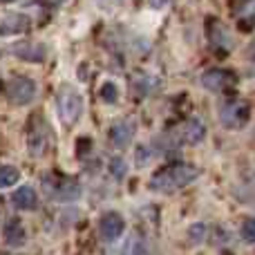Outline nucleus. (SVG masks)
Returning <instances> with one entry per match:
<instances>
[{"label":"nucleus","instance_id":"obj_1","mask_svg":"<svg viewBox=\"0 0 255 255\" xmlns=\"http://www.w3.org/2000/svg\"><path fill=\"white\" fill-rule=\"evenodd\" d=\"M197 179V168L188 163H172V166L159 170L150 179V188L157 193H175V190L188 186L190 181Z\"/></svg>","mask_w":255,"mask_h":255},{"label":"nucleus","instance_id":"obj_2","mask_svg":"<svg viewBox=\"0 0 255 255\" xmlns=\"http://www.w3.org/2000/svg\"><path fill=\"white\" fill-rule=\"evenodd\" d=\"M56 108H58V117H61L63 124L74 126L81 119V115H83V97L72 85H63L58 90Z\"/></svg>","mask_w":255,"mask_h":255},{"label":"nucleus","instance_id":"obj_3","mask_svg":"<svg viewBox=\"0 0 255 255\" xmlns=\"http://www.w3.org/2000/svg\"><path fill=\"white\" fill-rule=\"evenodd\" d=\"M249 115H251V108H249L247 101H229L222 106L220 121L229 130H238L249 121Z\"/></svg>","mask_w":255,"mask_h":255},{"label":"nucleus","instance_id":"obj_4","mask_svg":"<svg viewBox=\"0 0 255 255\" xmlns=\"http://www.w3.org/2000/svg\"><path fill=\"white\" fill-rule=\"evenodd\" d=\"M7 92H9V99L16 106H27L36 97V83L31 79H27V76H16V79L9 81Z\"/></svg>","mask_w":255,"mask_h":255},{"label":"nucleus","instance_id":"obj_5","mask_svg":"<svg viewBox=\"0 0 255 255\" xmlns=\"http://www.w3.org/2000/svg\"><path fill=\"white\" fill-rule=\"evenodd\" d=\"M124 229H126V222L119 213H106V215L99 220V233H101V238L106 240V242L119 240Z\"/></svg>","mask_w":255,"mask_h":255},{"label":"nucleus","instance_id":"obj_6","mask_svg":"<svg viewBox=\"0 0 255 255\" xmlns=\"http://www.w3.org/2000/svg\"><path fill=\"white\" fill-rule=\"evenodd\" d=\"M132 136H134V124L132 121H117L110 128V143L117 150H126L132 143Z\"/></svg>","mask_w":255,"mask_h":255},{"label":"nucleus","instance_id":"obj_7","mask_svg":"<svg viewBox=\"0 0 255 255\" xmlns=\"http://www.w3.org/2000/svg\"><path fill=\"white\" fill-rule=\"evenodd\" d=\"M233 83H235V76L226 70H208L202 76V85L206 90H211V92H222V90H226Z\"/></svg>","mask_w":255,"mask_h":255},{"label":"nucleus","instance_id":"obj_8","mask_svg":"<svg viewBox=\"0 0 255 255\" xmlns=\"http://www.w3.org/2000/svg\"><path fill=\"white\" fill-rule=\"evenodd\" d=\"M29 27H31L29 16H25V13H7L0 20V36H16L27 31Z\"/></svg>","mask_w":255,"mask_h":255},{"label":"nucleus","instance_id":"obj_9","mask_svg":"<svg viewBox=\"0 0 255 255\" xmlns=\"http://www.w3.org/2000/svg\"><path fill=\"white\" fill-rule=\"evenodd\" d=\"M52 197L58 202H74L81 197V186L74 179H58L56 184H49Z\"/></svg>","mask_w":255,"mask_h":255},{"label":"nucleus","instance_id":"obj_10","mask_svg":"<svg viewBox=\"0 0 255 255\" xmlns=\"http://www.w3.org/2000/svg\"><path fill=\"white\" fill-rule=\"evenodd\" d=\"M27 148H29V152L34 154V157H43V152L49 148V130L43 126H36L34 130H31V136L27 139Z\"/></svg>","mask_w":255,"mask_h":255},{"label":"nucleus","instance_id":"obj_11","mask_svg":"<svg viewBox=\"0 0 255 255\" xmlns=\"http://www.w3.org/2000/svg\"><path fill=\"white\" fill-rule=\"evenodd\" d=\"M11 52L22 61H31V63H40L47 56V49L43 45H34V43H18L11 47Z\"/></svg>","mask_w":255,"mask_h":255},{"label":"nucleus","instance_id":"obj_12","mask_svg":"<svg viewBox=\"0 0 255 255\" xmlns=\"http://www.w3.org/2000/svg\"><path fill=\"white\" fill-rule=\"evenodd\" d=\"M11 204L16 208H20V211H34V208L38 206V195H36L34 188H29V186H22V188L13 190Z\"/></svg>","mask_w":255,"mask_h":255},{"label":"nucleus","instance_id":"obj_13","mask_svg":"<svg viewBox=\"0 0 255 255\" xmlns=\"http://www.w3.org/2000/svg\"><path fill=\"white\" fill-rule=\"evenodd\" d=\"M204 134H206V128H204V124L199 119H190L184 126V139L188 143H199L204 139Z\"/></svg>","mask_w":255,"mask_h":255},{"label":"nucleus","instance_id":"obj_14","mask_svg":"<svg viewBox=\"0 0 255 255\" xmlns=\"http://www.w3.org/2000/svg\"><path fill=\"white\" fill-rule=\"evenodd\" d=\"M4 240H7L11 247H20L25 242V231H22L20 222L18 220H9L7 222V229H4Z\"/></svg>","mask_w":255,"mask_h":255},{"label":"nucleus","instance_id":"obj_15","mask_svg":"<svg viewBox=\"0 0 255 255\" xmlns=\"http://www.w3.org/2000/svg\"><path fill=\"white\" fill-rule=\"evenodd\" d=\"M240 27H242L244 31L253 29L255 27V0H249L247 4H244V9L240 11Z\"/></svg>","mask_w":255,"mask_h":255},{"label":"nucleus","instance_id":"obj_16","mask_svg":"<svg viewBox=\"0 0 255 255\" xmlns=\"http://www.w3.org/2000/svg\"><path fill=\"white\" fill-rule=\"evenodd\" d=\"M18 179H20V172L13 166H7V163L0 166V188H9V186H13Z\"/></svg>","mask_w":255,"mask_h":255},{"label":"nucleus","instance_id":"obj_17","mask_svg":"<svg viewBox=\"0 0 255 255\" xmlns=\"http://www.w3.org/2000/svg\"><path fill=\"white\" fill-rule=\"evenodd\" d=\"M99 97H101V101H106V103H115L117 99H119V90H117V85L115 83H103L101 85V90H99Z\"/></svg>","mask_w":255,"mask_h":255},{"label":"nucleus","instance_id":"obj_18","mask_svg":"<svg viewBox=\"0 0 255 255\" xmlns=\"http://www.w3.org/2000/svg\"><path fill=\"white\" fill-rule=\"evenodd\" d=\"M242 238H244V242L255 244V217H249V220H244V224H242Z\"/></svg>","mask_w":255,"mask_h":255},{"label":"nucleus","instance_id":"obj_19","mask_svg":"<svg viewBox=\"0 0 255 255\" xmlns=\"http://www.w3.org/2000/svg\"><path fill=\"white\" fill-rule=\"evenodd\" d=\"M112 175H115L117 179H124V175H126V161L124 159L117 157L115 161H112Z\"/></svg>","mask_w":255,"mask_h":255},{"label":"nucleus","instance_id":"obj_20","mask_svg":"<svg viewBox=\"0 0 255 255\" xmlns=\"http://www.w3.org/2000/svg\"><path fill=\"white\" fill-rule=\"evenodd\" d=\"M150 2V7H154V9H161V7H166L170 0H148Z\"/></svg>","mask_w":255,"mask_h":255},{"label":"nucleus","instance_id":"obj_21","mask_svg":"<svg viewBox=\"0 0 255 255\" xmlns=\"http://www.w3.org/2000/svg\"><path fill=\"white\" fill-rule=\"evenodd\" d=\"M63 2H65V0H45V4H47V7H52V9H58Z\"/></svg>","mask_w":255,"mask_h":255},{"label":"nucleus","instance_id":"obj_22","mask_svg":"<svg viewBox=\"0 0 255 255\" xmlns=\"http://www.w3.org/2000/svg\"><path fill=\"white\" fill-rule=\"evenodd\" d=\"M0 2H4V4H7V2H16V0H0Z\"/></svg>","mask_w":255,"mask_h":255},{"label":"nucleus","instance_id":"obj_23","mask_svg":"<svg viewBox=\"0 0 255 255\" xmlns=\"http://www.w3.org/2000/svg\"><path fill=\"white\" fill-rule=\"evenodd\" d=\"M253 47H255V45H253ZM253 56H255V49H253Z\"/></svg>","mask_w":255,"mask_h":255},{"label":"nucleus","instance_id":"obj_24","mask_svg":"<svg viewBox=\"0 0 255 255\" xmlns=\"http://www.w3.org/2000/svg\"><path fill=\"white\" fill-rule=\"evenodd\" d=\"M0 255H9V253H0Z\"/></svg>","mask_w":255,"mask_h":255}]
</instances>
